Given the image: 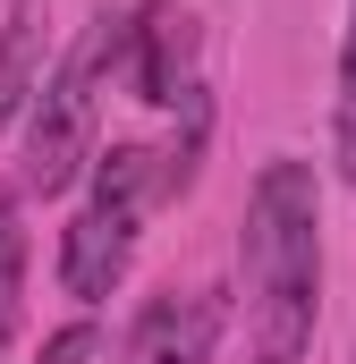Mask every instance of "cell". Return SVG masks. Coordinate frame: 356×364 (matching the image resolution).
Returning <instances> with one entry per match:
<instances>
[{"label":"cell","instance_id":"cell-1","mask_svg":"<svg viewBox=\"0 0 356 364\" xmlns=\"http://www.w3.org/2000/svg\"><path fill=\"white\" fill-rule=\"evenodd\" d=\"M238 279H246V364H305L323 322V170L305 153H271L255 170Z\"/></svg>","mask_w":356,"mask_h":364},{"label":"cell","instance_id":"cell-2","mask_svg":"<svg viewBox=\"0 0 356 364\" xmlns=\"http://www.w3.org/2000/svg\"><path fill=\"white\" fill-rule=\"evenodd\" d=\"M153 203H178L170 153H153V144H110V153H93L85 203H77L68 229H60V288H68L77 305L119 296V279H127V263H136V237H145V212H153Z\"/></svg>","mask_w":356,"mask_h":364},{"label":"cell","instance_id":"cell-3","mask_svg":"<svg viewBox=\"0 0 356 364\" xmlns=\"http://www.w3.org/2000/svg\"><path fill=\"white\" fill-rule=\"evenodd\" d=\"M110 51H119V17L102 9L85 34L60 51V68H43V85L26 102V195H68L102 153V85H110Z\"/></svg>","mask_w":356,"mask_h":364},{"label":"cell","instance_id":"cell-4","mask_svg":"<svg viewBox=\"0 0 356 364\" xmlns=\"http://www.w3.org/2000/svg\"><path fill=\"white\" fill-rule=\"evenodd\" d=\"M110 77L145 110H195L204 102V26L187 0H136L119 9V51Z\"/></svg>","mask_w":356,"mask_h":364},{"label":"cell","instance_id":"cell-5","mask_svg":"<svg viewBox=\"0 0 356 364\" xmlns=\"http://www.w3.org/2000/svg\"><path fill=\"white\" fill-rule=\"evenodd\" d=\"M221 331H229L221 288H162V296L136 305V322L119 339V364H212Z\"/></svg>","mask_w":356,"mask_h":364},{"label":"cell","instance_id":"cell-6","mask_svg":"<svg viewBox=\"0 0 356 364\" xmlns=\"http://www.w3.org/2000/svg\"><path fill=\"white\" fill-rule=\"evenodd\" d=\"M43 51H51V0H9L0 9V136L26 119L43 85Z\"/></svg>","mask_w":356,"mask_h":364},{"label":"cell","instance_id":"cell-7","mask_svg":"<svg viewBox=\"0 0 356 364\" xmlns=\"http://www.w3.org/2000/svg\"><path fill=\"white\" fill-rule=\"evenodd\" d=\"M26 331V195L0 186V364Z\"/></svg>","mask_w":356,"mask_h":364},{"label":"cell","instance_id":"cell-8","mask_svg":"<svg viewBox=\"0 0 356 364\" xmlns=\"http://www.w3.org/2000/svg\"><path fill=\"white\" fill-rule=\"evenodd\" d=\"M331 161H340V186H356V0H348V34H340V102H331Z\"/></svg>","mask_w":356,"mask_h":364},{"label":"cell","instance_id":"cell-9","mask_svg":"<svg viewBox=\"0 0 356 364\" xmlns=\"http://www.w3.org/2000/svg\"><path fill=\"white\" fill-rule=\"evenodd\" d=\"M34 364H102V331L77 314V322H60V331L34 348Z\"/></svg>","mask_w":356,"mask_h":364}]
</instances>
